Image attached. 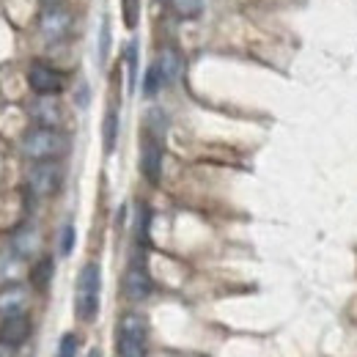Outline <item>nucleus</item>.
Returning a JSON list of instances; mask_svg holds the SVG:
<instances>
[{
	"instance_id": "2",
	"label": "nucleus",
	"mask_w": 357,
	"mask_h": 357,
	"mask_svg": "<svg viewBox=\"0 0 357 357\" xmlns=\"http://www.w3.org/2000/svg\"><path fill=\"white\" fill-rule=\"evenodd\" d=\"M99 291H102V269L96 261H89L77 275L75 289V313L80 321H91L99 311Z\"/></svg>"
},
{
	"instance_id": "3",
	"label": "nucleus",
	"mask_w": 357,
	"mask_h": 357,
	"mask_svg": "<svg viewBox=\"0 0 357 357\" xmlns=\"http://www.w3.org/2000/svg\"><path fill=\"white\" fill-rule=\"evenodd\" d=\"M149 324L140 313H124L119 321V357H146Z\"/></svg>"
},
{
	"instance_id": "25",
	"label": "nucleus",
	"mask_w": 357,
	"mask_h": 357,
	"mask_svg": "<svg viewBox=\"0 0 357 357\" xmlns=\"http://www.w3.org/2000/svg\"><path fill=\"white\" fill-rule=\"evenodd\" d=\"M86 357H102V352H99V349H91V352Z\"/></svg>"
},
{
	"instance_id": "18",
	"label": "nucleus",
	"mask_w": 357,
	"mask_h": 357,
	"mask_svg": "<svg viewBox=\"0 0 357 357\" xmlns=\"http://www.w3.org/2000/svg\"><path fill=\"white\" fill-rule=\"evenodd\" d=\"M121 8H124V25L135 31L137 28V17H140V0H121Z\"/></svg>"
},
{
	"instance_id": "13",
	"label": "nucleus",
	"mask_w": 357,
	"mask_h": 357,
	"mask_svg": "<svg viewBox=\"0 0 357 357\" xmlns=\"http://www.w3.org/2000/svg\"><path fill=\"white\" fill-rule=\"evenodd\" d=\"M157 66H160L162 83H165V86H171V83H174V80L178 77V69H181V58H178V52L174 50V47H168V50H162V55H160Z\"/></svg>"
},
{
	"instance_id": "1",
	"label": "nucleus",
	"mask_w": 357,
	"mask_h": 357,
	"mask_svg": "<svg viewBox=\"0 0 357 357\" xmlns=\"http://www.w3.org/2000/svg\"><path fill=\"white\" fill-rule=\"evenodd\" d=\"M69 151V137L61 130L52 127H36L22 137V154L33 162H45V160H58Z\"/></svg>"
},
{
	"instance_id": "11",
	"label": "nucleus",
	"mask_w": 357,
	"mask_h": 357,
	"mask_svg": "<svg viewBox=\"0 0 357 357\" xmlns=\"http://www.w3.org/2000/svg\"><path fill=\"white\" fill-rule=\"evenodd\" d=\"M28 308V289L20 283H8L0 289V316H14L25 313Z\"/></svg>"
},
{
	"instance_id": "22",
	"label": "nucleus",
	"mask_w": 357,
	"mask_h": 357,
	"mask_svg": "<svg viewBox=\"0 0 357 357\" xmlns=\"http://www.w3.org/2000/svg\"><path fill=\"white\" fill-rule=\"evenodd\" d=\"M127 63H130V89H135V80H137V47H127Z\"/></svg>"
},
{
	"instance_id": "8",
	"label": "nucleus",
	"mask_w": 357,
	"mask_h": 357,
	"mask_svg": "<svg viewBox=\"0 0 357 357\" xmlns=\"http://www.w3.org/2000/svg\"><path fill=\"white\" fill-rule=\"evenodd\" d=\"M151 275H149V269L143 267V264H132V267L127 269V275H124V294L132 300V303H140V300H146L149 294H151Z\"/></svg>"
},
{
	"instance_id": "17",
	"label": "nucleus",
	"mask_w": 357,
	"mask_h": 357,
	"mask_svg": "<svg viewBox=\"0 0 357 357\" xmlns=\"http://www.w3.org/2000/svg\"><path fill=\"white\" fill-rule=\"evenodd\" d=\"M162 86H165V83H162L160 66H157V63H154V66H149V69H146V77H143V93H146V96H154Z\"/></svg>"
},
{
	"instance_id": "16",
	"label": "nucleus",
	"mask_w": 357,
	"mask_h": 357,
	"mask_svg": "<svg viewBox=\"0 0 357 357\" xmlns=\"http://www.w3.org/2000/svg\"><path fill=\"white\" fill-rule=\"evenodd\" d=\"M174 14L181 20H195L201 11H204V0H168Z\"/></svg>"
},
{
	"instance_id": "4",
	"label": "nucleus",
	"mask_w": 357,
	"mask_h": 357,
	"mask_svg": "<svg viewBox=\"0 0 357 357\" xmlns=\"http://www.w3.org/2000/svg\"><path fill=\"white\" fill-rule=\"evenodd\" d=\"M63 184V168L55 162V160H45V162H36L31 171H28V190L36 195V198H50L61 190Z\"/></svg>"
},
{
	"instance_id": "12",
	"label": "nucleus",
	"mask_w": 357,
	"mask_h": 357,
	"mask_svg": "<svg viewBox=\"0 0 357 357\" xmlns=\"http://www.w3.org/2000/svg\"><path fill=\"white\" fill-rule=\"evenodd\" d=\"M11 248H14V253L17 256H33L36 250H39V234L33 231V228H22V231H17L14 236H11Z\"/></svg>"
},
{
	"instance_id": "15",
	"label": "nucleus",
	"mask_w": 357,
	"mask_h": 357,
	"mask_svg": "<svg viewBox=\"0 0 357 357\" xmlns=\"http://www.w3.org/2000/svg\"><path fill=\"white\" fill-rule=\"evenodd\" d=\"M102 140H105V151H107V154H113V149H116V140H119V113H116V107H110V110L105 113V124H102Z\"/></svg>"
},
{
	"instance_id": "24",
	"label": "nucleus",
	"mask_w": 357,
	"mask_h": 357,
	"mask_svg": "<svg viewBox=\"0 0 357 357\" xmlns=\"http://www.w3.org/2000/svg\"><path fill=\"white\" fill-rule=\"evenodd\" d=\"M0 357H14V347H8V344L0 341Z\"/></svg>"
},
{
	"instance_id": "9",
	"label": "nucleus",
	"mask_w": 357,
	"mask_h": 357,
	"mask_svg": "<svg viewBox=\"0 0 357 357\" xmlns=\"http://www.w3.org/2000/svg\"><path fill=\"white\" fill-rule=\"evenodd\" d=\"M140 171L149 184H160V176H162V146L160 140L149 137L143 143V154H140Z\"/></svg>"
},
{
	"instance_id": "23",
	"label": "nucleus",
	"mask_w": 357,
	"mask_h": 357,
	"mask_svg": "<svg viewBox=\"0 0 357 357\" xmlns=\"http://www.w3.org/2000/svg\"><path fill=\"white\" fill-rule=\"evenodd\" d=\"M107 47H110V31H107V22L102 25V61L107 58Z\"/></svg>"
},
{
	"instance_id": "14",
	"label": "nucleus",
	"mask_w": 357,
	"mask_h": 357,
	"mask_svg": "<svg viewBox=\"0 0 357 357\" xmlns=\"http://www.w3.org/2000/svg\"><path fill=\"white\" fill-rule=\"evenodd\" d=\"M52 275H55V261L50 256H45V259H39L31 267V286L39 289V291H45L47 286L52 283Z\"/></svg>"
},
{
	"instance_id": "21",
	"label": "nucleus",
	"mask_w": 357,
	"mask_h": 357,
	"mask_svg": "<svg viewBox=\"0 0 357 357\" xmlns=\"http://www.w3.org/2000/svg\"><path fill=\"white\" fill-rule=\"evenodd\" d=\"M149 223H151V212L149 206L140 209V225H137V239L140 242H149Z\"/></svg>"
},
{
	"instance_id": "19",
	"label": "nucleus",
	"mask_w": 357,
	"mask_h": 357,
	"mask_svg": "<svg viewBox=\"0 0 357 357\" xmlns=\"http://www.w3.org/2000/svg\"><path fill=\"white\" fill-rule=\"evenodd\" d=\"M77 347H80L77 335L75 333H66L61 338V344H58V357H77Z\"/></svg>"
},
{
	"instance_id": "20",
	"label": "nucleus",
	"mask_w": 357,
	"mask_h": 357,
	"mask_svg": "<svg viewBox=\"0 0 357 357\" xmlns=\"http://www.w3.org/2000/svg\"><path fill=\"white\" fill-rule=\"evenodd\" d=\"M75 225H63V231H61V256H69L72 250H75Z\"/></svg>"
},
{
	"instance_id": "5",
	"label": "nucleus",
	"mask_w": 357,
	"mask_h": 357,
	"mask_svg": "<svg viewBox=\"0 0 357 357\" xmlns=\"http://www.w3.org/2000/svg\"><path fill=\"white\" fill-rule=\"evenodd\" d=\"M39 28L47 42H63L72 33V14L63 6H47L39 17Z\"/></svg>"
},
{
	"instance_id": "10",
	"label": "nucleus",
	"mask_w": 357,
	"mask_h": 357,
	"mask_svg": "<svg viewBox=\"0 0 357 357\" xmlns=\"http://www.w3.org/2000/svg\"><path fill=\"white\" fill-rule=\"evenodd\" d=\"M31 116H33V121H36L39 127H52V130H58L61 121H63V107H61V102L52 99V96H39V99L31 105Z\"/></svg>"
},
{
	"instance_id": "7",
	"label": "nucleus",
	"mask_w": 357,
	"mask_h": 357,
	"mask_svg": "<svg viewBox=\"0 0 357 357\" xmlns=\"http://www.w3.org/2000/svg\"><path fill=\"white\" fill-rule=\"evenodd\" d=\"M33 333V324L25 313H14V316H3L0 321V341L8 344V347H22Z\"/></svg>"
},
{
	"instance_id": "6",
	"label": "nucleus",
	"mask_w": 357,
	"mask_h": 357,
	"mask_svg": "<svg viewBox=\"0 0 357 357\" xmlns=\"http://www.w3.org/2000/svg\"><path fill=\"white\" fill-rule=\"evenodd\" d=\"M63 75L52 66H47L42 61H36L31 69H28V86L36 91L39 96H55L63 91Z\"/></svg>"
}]
</instances>
